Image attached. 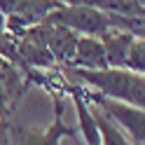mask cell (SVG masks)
I'll return each instance as SVG.
<instances>
[{"instance_id":"obj_1","label":"cell","mask_w":145,"mask_h":145,"mask_svg":"<svg viewBox=\"0 0 145 145\" xmlns=\"http://www.w3.org/2000/svg\"><path fill=\"white\" fill-rule=\"evenodd\" d=\"M63 75H68V80L75 84H87L89 91L94 94L124 101L136 108H145V75L131 72L126 68H101V70L63 68Z\"/></svg>"},{"instance_id":"obj_2","label":"cell","mask_w":145,"mask_h":145,"mask_svg":"<svg viewBox=\"0 0 145 145\" xmlns=\"http://www.w3.org/2000/svg\"><path fill=\"white\" fill-rule=\"evenodd\" d=\"M84 98L91 105H96L108 120H112L120 129L129 136L133 145H145V108H136L124 101H115V98H105L101 94H94L89 89H82Z\"/></svg>"},{"instance_id":"obj_3","label":"cell","mask_w":145,"mask_h":145,"mask_svg":"<svg viewBox=\"0 0 145 145\" xmlns=\"http://www.w3.org/2000/svg\"><path fill=\"white\" fill-rule=\"evenodd\" d=\"M44 24L63 26L77 35H91V38H101L103 33L110 31L105 12L91 5H59L54 12L47 14Z\"/></svg>"},{"instance_id":"obj_4","label":"cell","mask_w":145,"mask_h":145,"mask_svg":"<svg viewBox=\"0 0 145 145\" xmlns=\"http://www.w3.org/2000/svg\"><path fill=\"white\" fill-rule=\"evenodd\" d=\"M63 98L54 96V122L47 129H31V126H12L14 145H61L66 138L75 136V126L63 122Z\"/></svg>"},{"instance_id":"obj_5","label":"cell","mask_w":145,"mask_h":145,"mask_svg":"<svg viewBox=\"0 0 145 145\" xmlns=\"http://www.w3.org/2000/svg\"><path fill=\"white\" fill-rule=\"evenodd\" d=\"M68 68H82V70L108 68V61H105V52H103L101 40L91 38V35H80L77 44H75V54H72V61H70Z\"/></svg>"},{"instance_id":"obj_6","label":"cell","mask_w":145,"mask_h":145,"mask_svg":"<svg viewBox=\"0 0 145 145\" xmlns=\"http://www.w3.org/2000/svg\"><path fill=\"white\" fill-rule=\"evenodd\" d=\"M77 33H72L63 26H52L49 24V33H47V49L52 54L56 68H68L75 54V44H77Z\"/></svg>"},{"instance_id":"obj_7","label":"cell","mask_w":145,"mask_h":145,"mask_svg":"<svg viewBox=\"0 0 145 145\" xmlns=\"http://www.w3.org/2000/svg\"><path fill=\"white\" fill-rule=\"evenodd\" d=\"M98 40H101V44H103L108 68H124V59H126V52H129L131 42H133V35L110 28L108 33H103Z\"/></svg>"},{"instance_id":"obj_8","label":"cell","mask_w":145,"mask_h":145,"mask_svg":"<svg viewBox=\"0 0 145 145\" xmlns=\"http://www.w3.org/2000/svg\"><path fill=\"white\" fill-rule=\"evenodd\" d=\"M87 103H89V101H87ZM89 110H91V115H94V122H96V129H98L101 145H133V143L129 140V136H126L112 120H108V117L98 110L96 105L89 103Z\"/></svg>"},{"instance_id":"obj_9","label":"cell","mask_w":145,"mask_h":145,"mask_svg":"<svg viewBox=\"0 0 145 145\" xmlns=\"http://www.w3.org/2000/svg\"><path fill=\"white\" fill-rule=\"evenodd\" d=\"M91 7H96V10H101L105 14L145 19V0H94Z\"/></svg>"},{"instance_id":"obj_10","label":"cell","mask_w":145,"mask_h":145,"mask_svg":"<svg viewBox=\"0 0 145 145\" xmlns=\"http://www.w3.org/2000/svg\"><path fill=\"white\" fill-rule=\"evenodd\" d=\"M124 68L138 72V75H145V38H133L124 59Z\"/></svg>"},{"instance_id":"obj_11","label":"cell","mask_w":145,"mask_h":145,"mask_svg":"<svg viewBox=\"0 0 145 145\" xmlns=\"http://www.w3.org/2000/svg\"><path fill=\"white\" fill-rule=\"evenodd\" d=\"M0 145H14V140H12V124H10V120H0Z\"/></svg>"},{"instance_id":"obj_12","label":"cell","mask_w":145,"mask_h":145,"mask_svg":"<svg viewBox=\"0 0 145 145\" xmlns=\"http://www.w3.org/2000/svg\"><path fill=\"white\" fill-rule=\"evenodd\" d=\"M10 117H12V110H10V105H7L3 91H0V120H10Z\"/></svg>"},{"instance_id":"obj_13","label":"cell","mask_w":145,"mask_h":145,"mask_svg":"<svg viewBox=\"0 0 145 145\" xmlns=\"http://www.w3.org/2000/svg\"><path fill=\"white\" fill-rule=\"evenodd\" d=\"M63 5H91L94 0H61Z\"/></svg>"},{"instance_id":"obj_14","label":"cell","mask_w":145,"mask_h":145,"mask_svg":"<svg viewBox=\"0 0 145 145\" xmlns=\"http://www.w3.org/2000/svg\"><path fill=\"white\" fill-rule=\"evenodd\" d=\"M61 145H77V143H75V136H70V138H66V140H63Z\"/></svg>"},{"instance_id":"obj_15","label":"cell","mask_w":145,"mask_h":145,"mask_svg":"<svg viewBox=\"0 0 145 145\" xmlns=\"http://www.w3.org/2000/svg\"><path fill=\"white\" fill-rule=\"evenodd\" d=\"M3 63H5V59H3V56H0V66H3Z\"/></svg>"},{"instance_id":"obj_16","label":"cell","mask_w":145,"mask_h":145,"mask_svg":"<svg viewBox=\"0 0 145 145\" xmlns=\"http://www.w3.org/2000/svg\"><path fill=\"white\" fill-rule=\"evenodd\" d=\"M59 3H61V0H59Z\"/></svg>"}]
</instances>
